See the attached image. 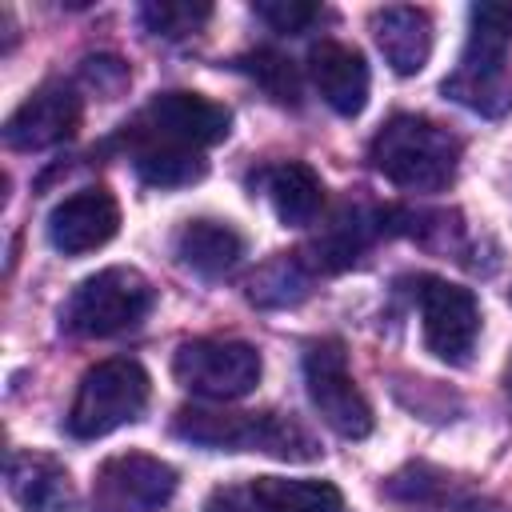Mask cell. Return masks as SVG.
I'll use <instances>...</instances> for the list:
<instances>
[{"label":"cell","mask_w":512,"mask_h":512,"mask_svg":"<svg viewBox=\"0 0 512 512\" xmlns=\"http://www.w3.org/2000/svg\"><path fill=\"white\" fill-rule=\"evenodd\" d=\"M368 160L388 184L404 192H440L456 180L460 140L428 116L400 112L372 136Z\"/></svg>","instance_id":"1"},{"label":"cell","mask_w":512,"mask_h":512,"mask_svg":"<svg viewBox=\"0 0 512 512\" xmlns=\"http://www.w3.org/2000/svg\"><path fill=\"white\" fill-rule=\"evenodd\" d=\"M512 52V4H472L468 8V44L452 76H444V96L480 116H504L512 88L504 64Z\"/></svg>","instance_id":"2"},{"label":"cell","mask_w":512,"mask_h":512,"mask_svg":"<svg viewBox=\"0 0 512 512\" xmlns=\"http://www.w3.org/2000/svg\"><path fill=\"white\" fill-rule=\"evenodd\" d=\"M172 432L180 440H192L200 448L216 452H264L276 460H316L320 444L316 436L284 416V412H220V408H180L172 420Z\"/></svg>","instance_id":"3"},{"label":"cell","mask_w":512,"mask_h":512,"mask_svg":"<svg viewBox=\"0 0 512 512\" xmlns=\"http://www.w3.org/2000/svg\"><path fill=\"white\" fill-rule=\"evenodd\" d=\"M152 304H156V292L144 280V272L112 264L72 288V296L60 308V328L72 336H88V340L120 336L136 328L152 312Z\"/></svg>","instance_id":"4"},{"label":"cell","mask_w":512,"mask_h":512,"mask_svg":"<svg viewBox=\"0 0 512 512\" xmlns=\"http://www.w3.org/2000/svg\"><path fill=\"white\" fill-rule=\"evenodd\" d=\"M148 392H152V380L136 360H128V356L100 360L80 376V388L64 416V428L76 440L108 436V432L140 420V412L148 408Z\"/></svg>","instance_id":"5"},{"label":"cell","mask_w":512,"mask_h":512,"mask_svg":"<svg viewBox=\"0 0 512 512\" xmlns=\"http://www.w3.org/2000/svg\"><path fill=\"white\" fill-rule=\"evenodd\" d=\"M232 128V112L200 92H160L128 124V148H188L204 152Z\"/></svg>","instance_id":"6"},{"label":"cell","mask_w":512,"mask_h":512,"mask_svg":"<svg viewBox=\"0 0 512 512\" xmlns=\"http://www.w3.org/2000/svg\"><path fill=\"white\" fill-rule=\"evenodd\" d=\"M260 352L248 340H184L172 356V376L204 400H240L260 384Z\"/></svg>","instance_id":"7"},{"label":"cell","mask_w":512,"mask_h":512,"mask_svg":"<svg viewBox=\"0 0 512 512\" xmlns=\"http://www.w3.org/2000/svg\"><path fill=\"white\" fill-rule=\"evenodd\" d=\"M304 388L320 420L344 436V440H364L372 432V404L356 388L348 372V356L340 340H316L304 352Z\"/></svg>","instance_id":"8"},{"label":"cell","mask_w":512,"mask_h":512,"mask_svg":"<svg viewBox=\"0 0 512 512\" xmlns=\"http://www.w3.org/2000/svg\"><path fill=\"white\" fill-rule=\"evenodd\" d=\"M176 492V468L148 452L108 456L92 476V512H160Z\"/></svg>","instance_id":"9"},{"label":"cell","mask_w":512,"mask_h":512,"mask_svg":"<svg viewBox=\"0 0 512 512\" xmlns=\"http://www.w3.org/2000/svg\"><path fill=\"white\" fill-rule=\"evenodd\" d=\"M420 328L424 344L436 360L444 364H464L476 336H480V304L468 288L440 280V276H420Z\"/></svg>","instance_id":"10"},{"label":"cell","mask_w":512,"mask_h":512,"mask_svg":"<svg viewBox=\"0 0 512 512\" xmlns=\"http://www.w3.org/2000/svg\"><path fill=\"white\" fill-rule=\"evenodd\" d=\"M84 120V100L72 84L52 80L40 84L4 124V144L16 152H40V148H56L64 140L76 136Z\"/></svg>","instance_id":"11"},{"label":"cell","mask_w":512,"mask_h":512,"mask_svg":"<svg viewBox=\"0 0 512 512\" xmlns=\"http://www.w3.org/2000/svg\"><path fill=\"white\" fill-rule=\"evenodd\" d=\"M204 512H344V496L328 480L256 476L236 488H220Z\"/></svg>","instance_id":"12"},{"label":"cell","mask_w":512,"mask_h":512,"mask_svg":"<svg viewBox=\"0 0 512 512\" xmlns=\"http://www.w3.org/2000/svg\"><path fill=\"white\" fill-rule=\"evenodd\" d=\"M120 228V204L108 188L92 184L64 196L48 216V240L64 256H84L104 248Z\"/></svg>","instance_id":"13"},{"label":"cell","mask_w":512,"mask_h":512,"mask_svg":"<svg viewBox=\"0 0 512 512\" xmlns=\"http://www.w3.org/2000/svg\"><path fill=\"white\" fill-rule=\"evenodd\" d=\"M308 76L320 92V100L340 116H360L368 104V64L356 48L340 40H320L308 52Z\"/></svg>","instance_id":"14"},{"label":"cell","mask_w":512,"mask_h":512,"mask_svg":"<svg viewBox=\"0 0 512 512\" xmlns=\"http://www.w3.org/2000/svg\"><path fill=\"white\" fill-rule=\"evenodd\" d=\"M8 492L24 512H72L76 488L68 468L44 452H12L8 456Z\"/></svg>","instance_id":"15"},{"label":"cell","mask_w":512,"mask_h":512,"mask_svg":"<svg viewBox=\"0 0 512 512\" xmlns=\"http://www.w3.org/2000/svg\"><path fill=\"white\" fill-rule=\"evenodd\" d=\"M376 232H384V212H372L364 204H344L324 224V232L300 252V260L312 272H340L376 240Z\"/></svg>","instance_id":"16"},{"label":"cell","mask_w":512,"mask_h":512,"mask_svg":"<svg viewBox=\"0 0 512 512\" xmlns=\"http://www.w3.org/2000/svg\"><path fill=\"white\" fill-rule=\"evenodd\" d=\"M372 36L396 76H416L432 56V20L424 8L392 4L372 12Z\"/></svg>","instance_id":"17"},{"label":"cell","mask_w":512,"mask_h":512,"mask_svg":"<svg viewBox=\"0 0 512 512\" xmlns=\"http://www.w3.org/2000/svg\"><path fill=\"white\" fill-rule=\"evenodd\" d=\"M240 256H244V236L224 220H188L176 232V260L204 280L228 276L240 264Z\"/></svg>","instance_id":"18"},{"label":"cell","mask_w":512,"mask_h":512,"mask_svg":"<svg viewBox=\"0 0 512 512\" xmlns=\"http://www.w3.org/2000/svg\"><path fill=\"white\" fill-rule=\"evenodd\" d=\"M264 192L272 200V212L288 228H304L324 208V184L304 160H284L264 172Z\"/></svg>","instance_id":"19"},{"label":"cell","mask_w":512,"mask_h":512,"mask_svg":"<svg viewBox=\"0 0 512 512\" xmlns=\"http://www.w3.org/2000/svg\"><path fill=\"white\" fill-rule=\"evenodd\" d=\"M128 156L148 188H184L208 172L204 152H188V148H128Z\"/></svg>","instance_id":"20"},{"label":"cell","mask_w":512,"mask_h":512,"mask_svg":"<svg viewBox=\"0 0 512 512\" xmlns=\"http://www.w3.org/2000/svg\"><path fill=\"white\" fill-rule=\"evenodd\" d=\"M312 268L300 260V252H280L276 260H268L252 280H248V300L252 304H296L308 292Z\"/></svg>","instance_id":"21"},{"label":"cell","mask_w":512,"mask_h":512,"mask_svg":"<svg viewBox=\"0 0 512 512\" xmlns=\"http://www.w3.org/2000/svg\"><path fill=\"white\" fill-rule=\"evenodd\" d=\"M236 68L248 72L272 100H280V104H296V100H300V76H296L292 60H284L280 52H272V48H256L252 56H240Z\"/></svg>","instance_id":"22"},{"label":"cell","mask_w":512,"mask_h":512,"mask_svg":"<svg viewBox=\"0 0 512 512\" xmlns=\"http://www.w3.org/2000/svg\"><path fill=\"white\" fill-rule=\"evenodd\" d=\"M208 16H212V8L192 4V0H152V4L140 8V24L152 36H164V40H180V36L200 32V24Z\"/></svg>","instance_id":"23"},{"label":"cell","mask_w":512,"mask_h":512,"mask_svg":"<svg viewBox=\"0 0 512 512\" xmlns=\"http://www.w3.org/2000/svg\"><path fill=\"white\" fill-rule=\"evenodd\" d=\"M252 12H256L272 32H288V36L304 32L308 24H316V20L324 16L320 4H304V0H256Z\"/></svg>","instance_id":"24"},{"label":"cell","mask_w":512,"mask_h":512,"mask_svg":"<svg viewBox=\"0 0 512 512\" xmlns=\"http://www.w3.org/2000/svg\"><path fill=\"white\" fill-rule=\"evenodd\" d=\"M504 388H508V396H512V360H508V372H504Z\"/></svg>","instance_id":"25"}]
</instances>
